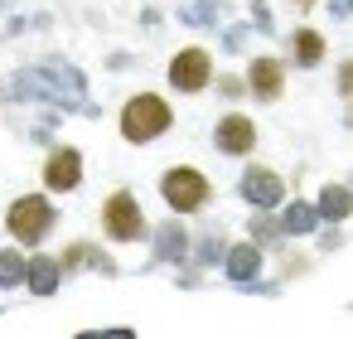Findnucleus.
Wrapping results in <instances>:
<instances>
[{
  "instance_id": "obj_1",
  "label": "nucleus",
  "mask_w": 353,
  "mask_h": 339,
  "mask_svg": "<svg viewBox=\"0 0 353 339\" xmlns=\"http://www.w3.org/2000/svg\"><path fill=\"white\" fill-rule=\"evenodd\" d=\"M170 131V107H165V97H155V93H141V97H131L126 107H121V136L126 141H155V136H165Z\"/></svg>"
},
{
  "instance_id": "obj_2",
  "label": "nucleus",
  "mask_w": 353,
  "mask_h": 339,
  "mask_svg": "<svg viewBox=\"0 0 353 339\" xmlns=\"http://www.w3.org/2000/svg\"><path fill=\"white\" fill-rule=\"evenodd\" d=\"M160 194H165V204L174 209V213H194V209H203L208 204V180L199 175V170H189V165H179V170H170L165 180H160Z\"/></svg>"
},
{
  "instance_id": "obj_3",
  "label": "nucleus",
  "mask_w": 353,
  "mask_h": 339,
  "mask_svg": "<svg viewBox=\"0 0 353 339\" xmlns=\"http://www.w3.org/2000/svg\"><path fill=\"white\" fill-rule=\"evenodd\" d=\"M6 223H10V233L20 242H39L49 233V223H54V204L39 199V194H25V199H15V209H10Z\"/></svg>"
},
{
  "instance_id": "obj_4",
  "label": "nucleus",
  "mask_w": 353,
  "mask_h": 339,
  "mask_svg": "<svg viewBox=\"0 0 353 339\" xmlns=\"http://www.w3.org/2000/svg\"><path fill=\"white\" fill-rule=\"evenodd\" d=\"M102 228H107V238H117V242L141 238V233H145L141 204H136L131 194H112V199H107V209H102Z\"/></svg>"
},
{
  "instance_id": "obj_5",
  "label": "nucleus",
  "mask_w": 353,
  "mask_h": 339,
  "mask_svg": "<svg viewBox=\"0 0 353 339\" xmlns=\"http://www.w3.org/2000/svg\"><path fill=\"white\" fill-rule=\"evenodd\" d=\"M208 73H213V59L203 49H179L174 64H170V83L179 93H203L208 88Z\"/></svg>"
},
{
  "instance_id": "obj_6",
  "label": "nucleus",
  "mask_w": 353,
  "mask_h": 339,
  "mask_svg": "<svg viewBox=\"0 0 353 339\" xmlns=\"http://www.w3.org/2000/svg\"><path fill=\"white\" fill-rule=\"evenodd\" d=\"M218 151H228V155H247L252 146H256V126L242 117V112H232V117H223L218 122Z\"/></svg>"
},
{
  "instance_id": "obj_7",
  "label": "nucleus",
  "mask_w": 353,
  "mask_h": 339,
  "mask_svg": "<svg viewBox=\"0 0 353 339\" xmlns=\"http://www.w3.org/2000/svg\"><path fill=\"white\" fill-rule=\"evenodd\" d=\"M78 180H83V155H78L73 146L54 151L49 165H44V184H49V189H78Z\"/></svg>"
},
{
  "instance_id": "obj_8",
  "label": "nucleus",
  "mask_w": 353,
  "mask_h": 339,
  "mask_svg": "<svg viewBox=\"0 0 353 339\" xmlns=\"http://www.w3.org/2000/svg\"><path fill=\"white\" fill-rule=\"evenodd\" d=\"M247 83H252L247 93H256L261 102H276V97H281V88H285V68H281L276 59H256V64H252V73H247Z\"/></svg>"
},
{
  "instance_id": "obj_9",
  "label": "nucleus",
  "mask_w": 353,
  "mask_h": 339,
  "mask_svg": "<svg viewBox=\"0 0 353 339\" xmlns=\"http://www.w3.org/2000/svg\"><path fill=\"white\" fill-rule=\"evenodd\" d=\"M290 49H295V64H305V68H314V64L324 59V39H319L314 30H300V35L290 39Z\"/></svg>"
},
{
  "instance_id": "obj_10",
  "label": "nucleus",
  "mask_w": 353,
  "mask_h": 339,
  "mask_svg": "<svg viewBox=\"0 0 353 339\" xmlns=\"http://www.w3.org/2000/svg\"><path fill=\"white\" fill-rule=\"evenodd\" d=\"M247 194H252V199H261V204H276V180L252 170V175H247Z\"/></svg>"
},
{
  "instance_id": "obj_11",
  "label": "nucleus",
  "mask_w": 353,
  "mask_h": 339,
  "mask_svg": "<svg viewBox=\"0 0 353 339\" xmlns=\"http://www.w3.org/2000/svg\"><path fill=\"white\" fill-rule=\"evenodd\" d=\"M353 209V199H348V189H324V213H334V218H343Z\"/></svg>"
},
{
  "instance_id": "obj_12",
  "label": "nucleus",
  "mask_w": 353,
  "mask_h": 339,
  "mask_svg": "<svg viewBox=\"0 0 353 339\" xmlns=\"http://www.w3.org/2000/svg\"><path fill=\"white\" fill-rule=\"evenodd\" d=\"M30 276H34V291H49V286H54V276H59V267H54V262H39Z\"/></svg>"
},
{
  "instance_id": "obj_13",
  "label": "nucleus",
  "mask_w": 353,
  "mask_h": 339,
  "mask_svg": "<svg viewBox=\"0 0 353 339\" xmlns=\"http://www.w3.org/2000/svg\"><path fill=\"white\" fill-rule=\"evenodd\" d=\"M232 271H237V276H247V271H252V252H237V262H232Z\"/></svg>"
},
{
  "instance_id": "obj_14",
  "label": "nucleus",
  "mask_w": 353,
  "mask_h": 339,
  "mask_svg": "<svg viewBox=\"0 0 353 339\" xmlns=\"http://www.w3.org/2000/svg\"><path fill=\"white\" fill-rule=\"evenodd\" d=\"M339 83H343V93L353 97V64H343V73H339Z\"/></svg>"
},
{
  "instance_id": "obj_15",
  "label": "nucleus",
  "mask_w": 353,
  "mask_h": 339,
  "mask_svg": "<svg viewBox=\"0 0 353 339\" xmlns=\"http://www.w3.org/2000/svg\"><path fill=\"white\" fill-rule=\"evenodd\" d=\"M348 122H353V112H348Z\"/></svg>"
}]
</instances>
